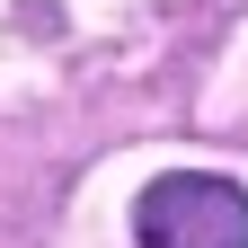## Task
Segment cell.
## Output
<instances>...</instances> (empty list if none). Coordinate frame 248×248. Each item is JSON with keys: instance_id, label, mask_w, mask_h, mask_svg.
Segmentation results:
<instances>
[{"instance_id": "1", "label": "cell", "mask_w": 248, "mask_h": 248, "mask_svg": "<svg viewBox=\"0 0 248 248\" xmlns=\"http://www.w3.org/2000/svg\"><path fill=\"white\" fill-rule=\"evenodd\" d=\"M133 239L142 248H248V186L213 169H169L142 186Z\"/></svg>"}]
</instances>
